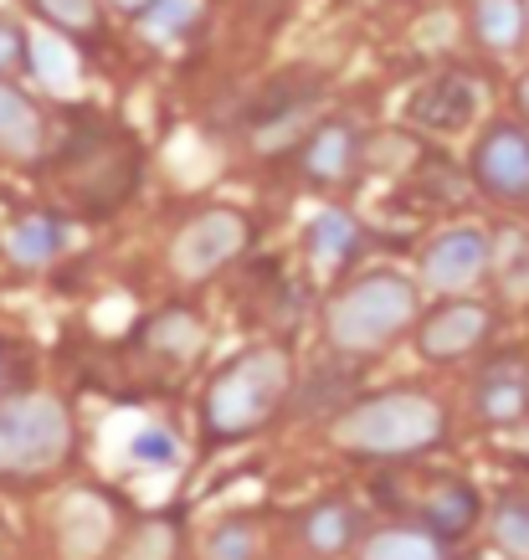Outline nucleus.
<instances>
[{
  "label": "nucleus",
  "mask_w": 529,
  "mask_h": 560,
  "mask_svg": "<svg viewBox=\"0 0 529 560\" xmlns=\"http://www.w3.org/2000/svg\"><path fill=\"white\" fill-rule=\"evenodd\" d=\"M443 427L447 417L432 396H422V390H386V396H371V401L340 411L334 442L350 447V453L407 458V453H422L432 442H443Z\"/></svg>",
  "instance_id": "obj_1"
},
{
  "label": "nucleus",
  "mask_w": 529,
  "mask_h": 560,
  "mask_svg": "<svg viewBox=\"0 0 529 560\" xmlns=\"http://www.w3.org/2000/svg\"><path fill=\"white\" fill-rule=\"evenodd\" d=\"M283 396H289V355L273 345L247 350L205 390V432L222 442L247 438L283 407Z\"/></svg>",
  "instance_id": "obj_2"
},
{
  "label": "nucleus",
  "mask_w": 529,
  "mask_h": 560,
  "mask_svg": "<svg viewBox=\"0 0 529 560\" xmlns=\"http://www.w3.org/2000/svg\"><path fill=\"white\" fill-rule=\"evenodd\" d=\"M416 319V289L396 272H371L329 304V340L344 355H376Z\"/></svg>",
  "instance_id": "obj_3"
},
{
  "label": "nucleus",
  "mask_w": 529,
  "mask_h": 560,
  "mask_svg": "<svg viewBox=\"0 0 529 560\" xmlns=\"http://www.w3.org/2000/svg\"><path fill=\"white\" fill-rule=\"evenodd\" d=\"M72 453V417L57 396H5L0 401V478H42Z\"/></svg>",
  "instance_id": "obj_4"
},
{
  "label": "nucleus",
  "mask_w": 529,
  "mask_h": 560,
  "mask_svg": "<svg viewBox=\"0 0 529 560\" xmlns=\"http://www.w3.org/2000/svg\"><path fill=\"white\" fill-rule=\"evenodd\" d=\"M62 186L87 206V211H108L119 206L129 190L139 186V150L129 144V135L103 129V124H83L62 150Z\"/></svg>",
  "instance_id": "obj_5"
},
{
  "label": "nucleus",
  "mask_w": 529,
  "mask_h": 560,
  "mask_svg": "<svg viewBox=\"0 0 529 560\" xmlns=\"http://www.w3.org/2000/svg\"><path fill=\"white\" fill-rule=\"evenodd\" d=\"M247 247V221L237 211H201L196 221H186V232L175 237L171 247V268L190 283H201L211 272L232 262V257Z\"/></svg>",
  "instance_id": "obj_6"
},
{
  "label": "nucleus",
  "mask_w": 529,
  "mask_h": 560,
  "mask_svg": "<svg viewBox=\"0 0 529 560\" xmlns=\"http://www.w3.org/2000/svg\"><path fill=\"white\" fill-rule=\"evenodd\" d=\"M473 180L494 201H529V135L519 124H494L473 150Z\"/></svg>",
  "instance_id": "obj_7"
},
{
  "label": "nucleus",
  "mask_w": 529,
  "mask_h": 560,
  "mask_svg": "<svg viewBox=\"0 0 529 560\" xmlns=\"http://www.w3.org/2000/svg\"><path fill=\"white\" fill-rule=\"evenodd\" d=\"M314 103H319V78H314V72L289 78L283 88H268V93L252 103V114H247L252 144L257 150H283V144H293V135H298L308 124V114H314Z\"/></svg>",
  "instance_id": "obj_8"
},
{
  "label": "nucleus",
  "mask_w": 529,
  "mask_h": 560,
  "mask_svg": "<svg viewBox=\"0 0 529 560\" xmlns=\"http://www.w3.org/2000/svg\"><path fill=\"white\" fill-rule=\"evenodd\" d=\"M483 268H489V237H483L479 226H452V232H443V237L427 247V262H422L427 283L443 293L473 289L483 278Z\"/></svg>",
  "instance_id": "obj_9"
},
{
  "label": "nucleus",
  "mask_w": 529,
  "mask_h": 560,
  "mask_svg": "<svg viewBox=\"0 0 529 560\" xmlns=\"http://www.w3.org/2000/svg\"><path fill=\"white\" fill-rule=\"evenodd\" d=\"M473 108H479V88L473 78H462V72H437L432 83H422L411 93V124H422V129H462V124L473 119Z\"/></svg>",
  "instance_id": "obj_10"
},
{
  "label": "nucleus",
  "mask_w": 529,
  "mask_h": 560,
  "mask_svg": "<svg viewBox=\"0 0 529 560\" xmlns=\"http://www.w3.org/2000/svg\"><path fill=\"white\" fill-rule=\"evenodd\" d=\"M489 335V308L483 304H447L422 324V355L427 360H458Z\"/></svg>",
  "instance_id": "obj_11"
},
{
  "label": "nucleus",
  "mask_w": 529,
  "mask_h": 560,
  "mask_svg": "<svg viewBox=\"0 0 529 560\" xmlns=\"http://www.w3.org/2000/svg\"><path fill=\"white\" fill-rule=\"evenodd\" d=\"M42 150H47V124L36 114V103L0 78V154L36 160Z\"/></svg>",
  "instance_id": "obj_12"
},
{
  "label": "nucleus",
  "mask_w": 529,
  "mask_h": 560,
  "mask_svg": "<svg viewBox=\"0 0 529 560\" xmlns=\"http://www.w3.org/2000/svg\"><path fill=\"white\" fill-rule=\"evenodd\" d=\"M529 407V371H525V360H494L489 371L479 375V411L489 417V422H519Z\"/></svg>",
  "instance_id": "obj_13"
},
{
  "label": "nucleus",
  "mask_w": 529,
  "mask_h": 560,
  "mask_svg": "<svg viewBox=\"0 0 529 560\" xmlns=\"http://www.w3.org/2000/svg\"><path fill=\"white\" fill-rule=\"evenodd\" d=\"M304 171L319 180V186H334V180H344V175L355 171L360 160V139L350 124H325V129H314L304 144Z\"/></svg>",
  "instance_id": "obj_14"
},
{
  "label": "nucleus",
  "mask_w": 529,
  "mask_h": 560,
  "mask_svg": "<svg viewBox=\"0 0 529 560\" xmlns=\"http://www.w3.org/2000/svg\"><path fill=\"white\" fill-rule=\"evenodd\" d=\"M479 510H483L479 489H473V483H458V478H447L443 489L422 504V520H427L432 535H443V540H462L468 529L479 525Z\"/></svg>",
  "instance_id": "obj_15"
},
{
  "label": "nucleus",
  "mask_w": 529,
  "mask_h": 560,
  "mask_svg": "<svg viewBox=\"0 0 529 560\" xmlns=\"http://www.w3.org/2000/svg\"><path fill=\"white\" fill-rule=\"evenodd\" d=\"M473 32L489 51H514L529 32V0H473Z\"/></svg>",
  "instance_id": "obj_16"
},
{
  "label": "nucleus",
  "mask_w": 529,
  "mask_h": 560,
  "mask_svg": "<svg viewBox=\"0 0 529 560\" xmlns=\"http://www.w3.org/2000/svg\"><path fill=\"white\" fill-rule=\"evenodd\" d=\"M308 247L319 257V268H344L360 247V226L350 211H319L308 221Z\"/></svg>",
  "instance_id": "obj_17"
},
{
  "label": "nucleus",
  "mask_w": 529,
  "mask_h": 560,
  "mask_svg": "<svg viewBox=\"0 0 529 560\" xmlns=\"http://www.w3.org/2000/svg\"><path fill=\"white\" fill-rule=\"evenodd\" d=\"M443 535H432V529H380V535H371L365 540V550H360V560H443Z\"/></svg>",
  "instance_id": "obj_18"
},
{
  "label": "nucleus",
  "mask_w": 529,
  "mask_h": 560,
  "mask_svg": "<svg viewBox=\"0 0 529 560\" xmlns=\"http://www.w3.org/2000/svg\"><path fill=\"white\" fill-rule=\"evenodd\" d=\"M62 253V221L47 217V211H36V217H21L16 232H11V257L26 262V268H42L51 257Z\"/></svg>",
  "instance_id": "obj_19"
},
{
  "label": "nucleus",
  "mask_w": 529,
  "mask_h": 560,
  "mask_svg": "<svg viewBox=\"0 0 529 560\" xmlns=\"http://www.w3.org/2000/svg\"><path fill=\"white\" fill-rule=\"evenodd\" d=\"M350 535H355V510H350V504H319V510H308L304 540L314 545L319 556L344 550V545H350Z\"/></svg>",
  "instance_id": "obj_20"
},
{
  "label": "nucleus",
  "mask_w": 529,
  "mask_h": 560,
  "mask_svg": "<svg viewBox=\"0 0 529 560\" xmlns=\"http://www.w3.org/2000/svg\"><path fill=\"white\" fill-rule=\"evenodd\" d=\"M201 16V0H150L144 11H139V26L154 36V42H175V36H186Z\"/></svg>",
  "instance_id": "obj_21"
},
{
  "label": "nucleus",
  "mask_w": 529,
  "mask_h": 560,
  "mask_svg": "<svg viewBox=\"0 0 529 560\" xmlns=\"http://www.w3.org/2000/svg\"><path fill=\"white\" fill-rule=\"evenodd\" d=\"M257 550H262V535H257V525H247V520H226V525H216V535L205 540V560H257Z\"/></svg>",
  "instance_id": "obj_22"
},
{
  "label": "nucleus",
  "mask_w": 529,
  "mask_h": 560,
  "mask_svg": "<svg viewBox=\"0 0 529 560\" xmlns=\"http://www.w3.org/2000/svg\"><path fill=\"white\" fill-rule=\"evenodd\" d=\"M36 11L68 36H93L98 32V5L93 0H32Z\"/></svg>",
  "instance_id": "obj_23"
},
{
  "label": "nucleus",
  "mask_w": 529,
  "mask_h": 560,
  "mask_svg": "<svg viewBox=\"0 0 529 560\" xmlns=\"http://www.w3.org/2000/svg\"><path fill=\"white\" fill-rule=\"evenodd\" d=\"M494 535L514 560H529V499H509L494 514Z\"/></svg>",
  "instance_id": "obj_24"
},
{
  "label": "nucleus",
  "mask_w": 529,
  "mask_h": 560,
  "mask_svg": "<svg viewBox=\"0 0 529 560\" xmlns=\"http://www.w3.org/2000/svg\"><path fill=\"white\" fill-rule=\"evenodd\" d=\"M129 458L144 463V468H171L180 458V442L165 432V427H144L134 442H129Z\"/></svg>",
  "instance_id": "obj_25"
},
{
  "label": "nucleus",
  "mask_w": 529,
  "mask_h": 560,
  "mask_svg": "<svg viewBox=\"0 0 529 560\" xmlns=\"http://www.w3.org/2000/svg\"><path fill=\"white\" fill-rule=\"evenodd\" d=\"M21 68H26V32L16 21H0V78H11Z\"/></svg>",
  "instance_id": "obj_26"
},
{
  "label": "nucleus",
  "mask_w": 529,
  "mask_h": 560,
  "mask_svg": "<svg viewBox=\"0 0 529 560\" xmlns=\"http://www.w3.org/2000/svg\"><path fill=\"white\" fill-rule=\"evenodd\" d=\"M165 545H171V529L144 525V556H129V560H165Z\"/></svg>",
  "instance_id": "obj_27"
},
{
  "label": "nucleus",
  "mask_w": 529,
  "mask_h": 560,
  "mask_svg": "<svg viewBox=\"0 0 529 560\" xmlns=\"http://www.w3.org/2000/svg\"><path fill=\"white\" fill-rule=\"evenodd\" d=\"M114 5H119V11H144L150 0H114Z\"/></svg>",
  "instance_id": "obj_28"
},
{
  "label": "nucleus",
  "mask_w": 529,
  "mask_h": 560,
  "mask_svg": "<svg viewBox=\"0 0 529 560\" xmlns=\"http://www.w3.org/2000/svg\"><path fill=\"white\" fill-rule=\"evenodd\" d=\"M519 108H525V114H529V78H525V83H519Z\"/></svg>",
  "instance_id": "obj_29"
}]
</instances>
